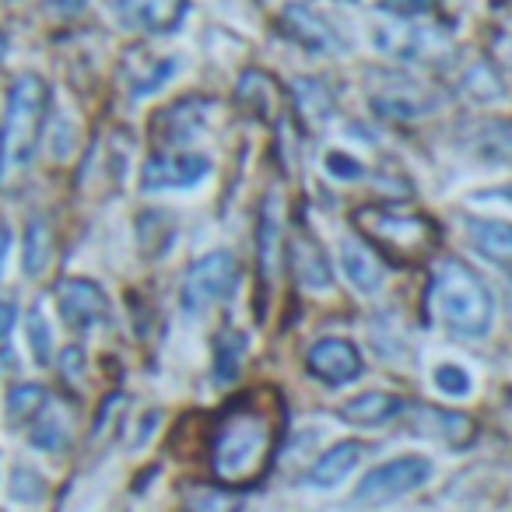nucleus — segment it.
Returning <instances> with one entry per match:
<instances>
[{"instance_id": "1", "label": "nucleus", "mask_w": 512, "mask_h": 512, "mask_svg": "<svg viewBox=\"0 0 512 512\" xmlns=\"http://www.w3.org/2000/svg\"><path fill=\"white\" fill-rule=\"evenodd\" d=\"M274 453V425L253 407L225 414L211 442V467L228 488H246L264 474Z\"/></svg>"}, {"instance_id": "2", "label": "nucleus", "mask_w": 512, "mask_h": 512, "mask_svg": "<svg viewBox=\"0 0 512 512\" xmlns=\"http://www.w3.org/2000/svg\"><path fill=\"white\" fill-rule=\"evenodd\" d=\"M432 302L439 309L442 323L460 337H484L495 316V299H491L488 285L477 278V271L456 256L442 260L435 271Z\"/></svg>"}, {"instance_id": "3", "label": "nucleus", "mask_w": 512, "mask_h": 512, "mask_svg": "<svg viewBox=\"0 0 512 512\" xmlns=\"http://www.w3.org/2000/svg\"><path fill=\"white\" fill-rule=\"evenodd\" d=\"M43 116H46V85L36 74H25L11 88L8 113H4V127H0V183H11L29 165L32 151L39 144Z\"/></svg>"}, {"instance_id": "4", "label": "nucleus", "mask_w": 512, "mask_h": 512, "mask_svg": "<svg viewBox=\"0 0 512 512\" xmlns=\"http://www.w3.org/2000/svg\"><path fill=\"white\" fill-rule=\"evenodd\" d=\"M358 228L365 232L369 246H379L383 253H393L400 264H411L432 253L439 228L425 214H407L397 207H365L355 214Z\"/></svg>"}, {"instance_id": "5", "label": "nucleus", "mask_w": 512, "mask_h": 512, "mask_svg": "<svg viewBox=\"0 0 512 512\" xmlns=\"http://www.w3.org/2000/svg\"><path fill=\"white\" fill-rule=\"evenodd\" d=\"M428 474H432V467H428L421 456H400V460H390V463H383V467L369 470V474L362 477V484L355 488V495H351V502L386 505V502H393V498L411 495L414 488H421V484L428 481Z\"/></svg>"}, {"instance_id": "6", "label": "nucleus", "mask_w": 512, "mask_h": 512, "mask_svg": "<svg viewBox=\"0 0 512 512\" xmlns=\"http://www.w3.org/2000/svg\"><path fill=\"white\" fill-rule=\"evenodd\" d=\"M235 285V256L225 249H214V253L200 256L197 264L186 271L183 278V302L186 313H200V309L214 306L218 299H225Z\"/></svg>"}, {"instance_id": "7", "label": "nucleus", "mask_w": 512, "mask_h": 512, "mask_svg": "<svg viewBox=\"0 0 512 512\" xmlns=\"http://www.w3.org/2000/svg\"><path fill=\"white\" fill-rule=\"evenodd\" d=\"M369 102L379 116H393V120H414V116H425L439 106V95L428 92V88L414 85L411 78H383L372 81Z\"/></svg>"}, {"instance_id": "8", "label": "nucleus", "mask_w": 512, "mask_h": 512, "mask_svg": "<svg viewBox=\"0 0 512 512\" xmlns=\"http://www.w3.org/2000/svg\"><path fill=\"white\" fill-rule=\"evenodd\" d=\"M57 306L60 316L71 330H88L95 327L99 320H106L109 313V302L106 292H102L95 281L85 278H64L57 285Z\"/></svg>"}, {"instance_id": "9", "label": "nucleus", "mask_w": 512, "mask_h": 512, "mask_svg": "<svg viewBox=\"0 0 512 512\" xmlns=\"http://www.w3.org/2000/svg\"><path fill=\"white\" fill-rule=\"evenodd\" d=\"M281 221H285V211H281V200L271 193L260 207V225H256V264H260V281L267 292L285 260V225Z\"/></svg>"}, {"instance_id": "10", "label": "nucleus", "mask_w": 512, "mask_h": 512, "mask_svg": "<svg viewBox=\"0 0 512 512\" xmlns=\"http://www.w3.org/2000/svg\"><path fill=\"white\" fill-rule=\"evenodd\" d=\"M309 372L316 379L330 386H341V383H351V379L362 376V355L351 341H341V337H327L320 341L313 351H309Z\"/></svg>"}, {"instance_id": "11", "label": "nucleus", "mask_w": 512, "mask_h": 512, "mask_svg": "<svg viewBox=\"0 0 512 512\" xmlns=\"http://www.w3.org/2000/svg\"><path fill=\"white\" fill-rule=\"evenodd\" d=\"M207 176V158L200 155H155L144 162V190H169V186H193Z\"/></svg>"}, {"instance_id": "12", "label": "nucleus", "mask_w": 512, "mask_h": 512, "mask_svg": "<svg viewBox=\"0 0 512 512\" xmlns=\"http://www.w3.org/2000/svg\"><path fill=\"white\" fill-rule=\"evenodd\" d=\"M281 22H285L288 36H292L299 46H306L309 53H330L337 46V36L330 32V25L323 22L316 11L302 8V4H288Z\"/></svg>"}, {"instance_id": "13", "label": "nucleus", "mask_w": 512, "mask_h": 512, "mask_svg": "<svg viewBox=\"0 0 512 512\" xmlns=\"http://www.w3.org/2000/svg\"><path fill=\"white\" fill-rule=\"evenodd\" d=\"M341 267H344V278L365 295H376L383 288V264H379V256L372 246L365 242H344L341 246Z\"/></svg>"}, {"instance_id": "14", "label": "nucleus", "mask_w": 512, "mask_h": 512, "mask_svg": "<svg viewBox=\"0 0 512 512\" xmlns=\"http://www.w3.org/2000/svg\"><path fill=\"white\" fill-rule=\"evenodd\" d=\"M376 43H379V50H383V53L400 57V60H425L432 46H439V50H442V43L432 36V32L414 29V25H379Z\"/></svg>"}, {"instance_id": "15", "label": "nucleus", "mask_w": 512, "mask_h": 512, "mask_svg": "<svg viewBox=\"0 0 512 512\" xmlns=\"http://www.w3.org/2000/svg\"><path fill=\"white\" fill-rule=\"evenodd\" d=\"M292 267L295 278L309 288V292H327L334 285V274H330V264L323 249L316 242H309V235H295L292 239Z\"/></svg>"}, {"instance_id": "16", "label": "nucleus", "mask_w": 512, "mask_h": 512, "mask_svg": "<svg viewBox=\"0 0 512 512\" xmlns=\"http://www.w3.org/2000/svg\"><path fill=\"white\" fill-rule=\"evenodd\" d=\"M123 15L130 18L134 25L151 32H169L179 25L186 11V0H120Z\"/></svg>"}, {"instance_id": "17", "label": "nucleus", "mask_w": 512, "mask_h": 512, "mask_svg": "<svg viewBox=\"0 0 512 512\" xmlns=\"http://www.w3.org/2000/svg\"><path fill=\"white\" fill-rule=\"evenodd\" d=\"M362 453H365L362 442H341V446L327 449V453L313 463V470H309V481H313L316 488H334V484H341L344 477L358 467Z\"/></svg>"}, {"instance_id": "18", "label": "nucleus", "mask_w": 512, "mask_h": 512, "mask_svg": "<svg viewBox=\"0 0 512 512\" xmlns=\"http://www.w3.org/2000/svg\"><path fill=\"white\" fill-rule=\"evenodd\" d=\"M400 411H404V404L393 393H362L341 407V418L348 425H386Z\"/></svg>"}, {"instance_id": "19", "label": "nucleus", "mask_w": 512, "mask_h": 512, "mask_svg": "<svg viewBox=\"0 0 512 512\" xmlns=\"http://www.w3.org/2000/svg\"><path fill=\"white\" fill-rule=\"evenodd\" d=\"M421 435H439V439L453 442V446H467L474 439V421L467 414H453V411H435V407H425L418 411V421H414Z\"/></svg>"}, {"instance_id": "20", "label": "nucleus", "mask_w": 512, "mask_h": 512, "mask_svg": "<svg viewBox=\"0 0 512 512\" xmlns=\"http://www.w3.org/2000/svg\"><path fill=\"white\" fill-rule=\"evenodd\" d=\"M467 235L495 264H512V225L505 221H470Z\"/></svg>"}, {"instance_id": "21", "label": "nucleus", "mask_w": 512, "mask_h": 512, "mask_svg": "<svg viewBox=\"0 0 512 512\" xmlns=\"http://www.w3.org/2000/svg\"><path fill=\"white\" fill-rule=\"evenodd\" d=\"M53 225L46 218H32L29 232H25V274L29 278H43L53 264Z\"/></svg>"}, {"instance_id": "22", "label": "nucleus", "mask_w": 512, "mask_h": 512, "mask_svg": "<svg viewBox=\"0 0 512 512\" xmlns=\"http://www.w3.org/2000/svg\"><path fill=\"white\" fill-rule=\"evenodd\" d=\"M183 509L186 512H239L242 509V498L235 491H225V488H190L183 495Z\"/></svg>"}, {"instance_id": "23", "label": "nucleus", "mask_w": 512, "mask_h": 512, "mask_svg": "<svg viewBox=\"0 0 512 512\" xmlns=\"http://www.w3.org/2000/svg\"><path fill=\"white\" fill-rule=\"evenodd\" d=\"M32 446L39 449H64L67 442H71V428H67V421L60 418L57 411H39L36 421H32Z\"/></svg>"}, {"instance_id": "24", "label": "nucleus", "mask_w": 512, "mask_h": 512, "mask_svg": "<svg viewBox=\"0 0 512 512\" xmlns=\"http://www.w3.org/2000/svg\"><path fill=\"white\" fill-rule=\"evenodd\" d=\"M46 407V390L36 383H25V386H15L8 397V418L15 421V425H22V421H32L39 411Z\"/></svg>"}, {"instance_id": "25", "label": "nucleus", "mask_w": 512, "mask_h": 512, "mask_svg": "<svg viewBox=\"0 0 512 512\" xmlns=\"http://www.w3.org/2000/svg\"><path fill=\"white\" fill-rule=\"evenodd\" d=\"M295 99H299V106H302V113L309 116L313 123H323L330 116V95H327V88L320 85V81H309V78H299L295 81Z\"/></svg>"}, {"instance_id": "26", "label": "nucleus", "mask_w": 512, "mask_h": 512, "mask_svg": "<svg viewBox=\"0 0 512 512\" xmlns=\"http://www.w3.org/2000/svg\"><path fill=\"white\" fill-rule=\"evenodd\" d=\"M242 351H246V341H242V334L228 330V334L218 341V365H214V379H218V383H232V379L239 376Z\"/></svg>"}, {"instance_id": "27", "label": "nucleus", "mask_w": 512, "mask_h": 512, "mask_svg": "<svg viewBox=\"0 0 512 512\" xmlns=\"http://www.w3.org/2000/svg\"><path fill=\"white\" fill-rule=\"evenodd\" d=\"M463 88H467L474 99H481V102H491V99H498L502 95V81H498V74H495V67L491 64H474L467 74H463Z\"/></svg>"}, {"instance_id": "28", "label": "nucleus", "mask_w": 512, "mask_h": 512, "mask_svg": "<svg viewBox=\"0 0 512 512\" xmlns=\"http://www.w3.org/2000/svg\"><path fill=\"white\" fill-rule=\"evenodd\" d=\"M11 498L22 505H39L46 498V481L29 467H18L11 474Z\"/></svg>"}, {"instance_id": "29", "label": "nucleus", "mask_w": 512, "mask_h": 512, "mask_svg": "<svg viewBox=\"0 0 512 512\" xmlns=\"http://www.w3.org/2000/svg\"><path fill=\"white\" fill-rule=\"evenodd\" d=\"M435 386L449 397H467L470 393V376L460 369V365H439L435 369Z\"/></svg>"}, {"instance_id": "30", "label": "nucleus", "mask_w": 512, "mask_h": 512, "mask_svg": "<svg viewBox=\"0 0 512 512\" xmlns=\"http://www.w3.org/2000/svg\"><path fill=\"white\" fill-rule=\"evenodd\" d=\"M29 344H32V355H36L39 365H50V330H46L43 313H32L29 316Z\"/></svg>"}, {"instance_id": "31", "label": "nucleus", "mask_w": 512, "mask_h": 512, "mask_svg": "<svg viewBox=\"0 0 512 512\" xmlns=\"http://www.w3.org/2000/svg\"><path fill=\"white\" fill-rule=\"evenodd\" d=\"M327 169H330V176H337V179H362L365 176V169L355 162V158H348V155H327Z\"/></svg>"}, {"instance_id": "32", "label": "nucleus", "mask_w": 512, "mask_h": 512, "mask_svg": "<svg viewBox=\"0 0 512 512\" xmlns=\"http://www.w3.org/2000/svg\"><path fill=\"white\" fill-rule=\"evenodd\" d=\"M435 4H442V0H386V8L397 11V15H425Z\"/></svg>"}, {"instance_id": "33", "label": "nucleus", "mask_w": 512, "mask_h": 512, "mask_svg": "<svg viewBox=\"0 0 512 512\" xmlns=\"http://www.w3.org/2000/svg\"><path fill=\"white\" fill-rule=\"evenodd\" d=\"M81 362H85V355H81L78 348H67L64 355H60V369H64L67 379H78L81 376Z\"/></svg>"}, {"instance_id": "34", "label": "nucleus", "mask_w": 512, "mask_h": 512, "mask_svg": "<svg viewBox=\"0 0 512 512\" xmlns=\"http://www.w3.org/2000/svg\"><path fill=\"white\" fill-rule=\"evenodd\" d=\"M15 320H18L15 302H0V337H4L11 327H15Z\"/></svg>"}, {"instance_id": "35", "label": "nucleus", "mask_w": 512, "mask_h": 512, "mask_svg": "<svg viewBox=\"0 0 512 512\" xmlns=\"http://www.w3.org/2000/svg\"><path fill=\"white\" fill-rule=\"evenodd\" d=\"M8 249H11V228L0 225V274H4V260H8Z\"/></svg>"}, {"instance_id": "36", "label": "nucleus", "mask_w": 512, "mask_h": 512, "mask_svg": "<svg viewBox=\"0 0 512 512\" xmlns=\"http://www.w3.org/2000/svg\"><path fill=\"white\" fill-rule=\"evenodd\" d=\"M53 8H57L60 15H74V11L85 8V0H53Z\"/></svg>"}, {"instance_id": "37", "label": "nucleus", "mask_w": 512, "mask_h": 512, "mask_svg": "<svg viewBox=\"0 0 512 512\" xmlns=\"http://www.w3.org/2000/svg\"><path fill=\"white\" fill-rule=\"evenodd\" d=\"M4 46H8V43H4V36H0V57H4Z\"/></svg>"}, {"instance_id": "38", "label": "nucleus", "mask_w": 512, "mask_h": 512, "mask_svg": "<svg viewBox=\"0 0 512 512\" xmlns=\"http://www.w3.org/2000/svg\"><path fill=\"white\" fill-rule=\"evenodd\" d=\"M509 197H512V190H509Z\"/></svg>"}]
</instances>
